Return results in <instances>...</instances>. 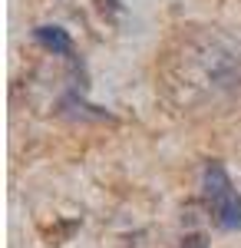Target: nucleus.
Wrapping results in <instances>:
<instances>
[{
    "instance_id": "3",
    "label": "nucleus",
    "mask_w": 241,
    "mask_h": 248,
    "mask_svg": "<svg viewBox=\"0 0 241 248\" xmlns=\"http://www.w3.org/2000/svg\"><path fill=\"white\" fill-rule=\"evenodd\" d=\"M30 40L43 46L46 53H53V57H63L70 66H79V57H76V43L70 37V30H63V27H56V23H40L30 30Z\"/></svg>"
},
{
    "instance_id": "2",
    "label": "nucleus",
    "mask_w": 241,
    "mask_h": 248,
    "mask_svg": "<svg viewBox=\"0 0 241 248\" xmlns=\"http://www.w3.org/2000/svg\"><path fill=\"white\" fill-rule=\"evenodd\" d=\"M198 70H202L205 83L218 93H235L241 90V53L238 46H231L222 37H205V43L198 46Z\"/></svg>"
},
{
    "instance_id": "5",
    "label": "nucleus",
    "mask_w": 241,
    "mask_h": 248,
    "mask_svg": "<svg viewBox=\"0 0 241 248\" xmlns=\"http://www.w3.org/2000/svg\"><path fill=\"white\" fill-rule=\"evenodd\" d=\"M179 248H208V238L202 232H188V235H182V245Z\"/></svg>"
},
{
    "instance_id": "4",
    "label": "nucleus",
    "mask_w": 241,
    "mask_h": 248,
    "mask_svg": "<svg viewBox=\"0 0 241 248\" xmlns=\"http://www.w3.org/2000/svg\"><path fill=\"white\" fill-rule=\"evenodd\" d=\"M60 109H63V113H70V116H79V119H112V113L99 109V106H90L76 86L66 90V96L60 99Z\"/></svg>"
},
{
    "instance_id": "1",
    "label": "nucleus",
    "mask_w": 241,
    "mask_h": 248,
    "mask_svg": "<svg viewBox=\"0 0 241 248\" xmlns=\"http://www.w3.org/2000/svg\"><path fill=\"white\" fill-rule=\"evenodd\" d=\"M202 199L215 229L241 232V195L218 159H208L202 166Z\"/></svg>"
}]
</instances>
